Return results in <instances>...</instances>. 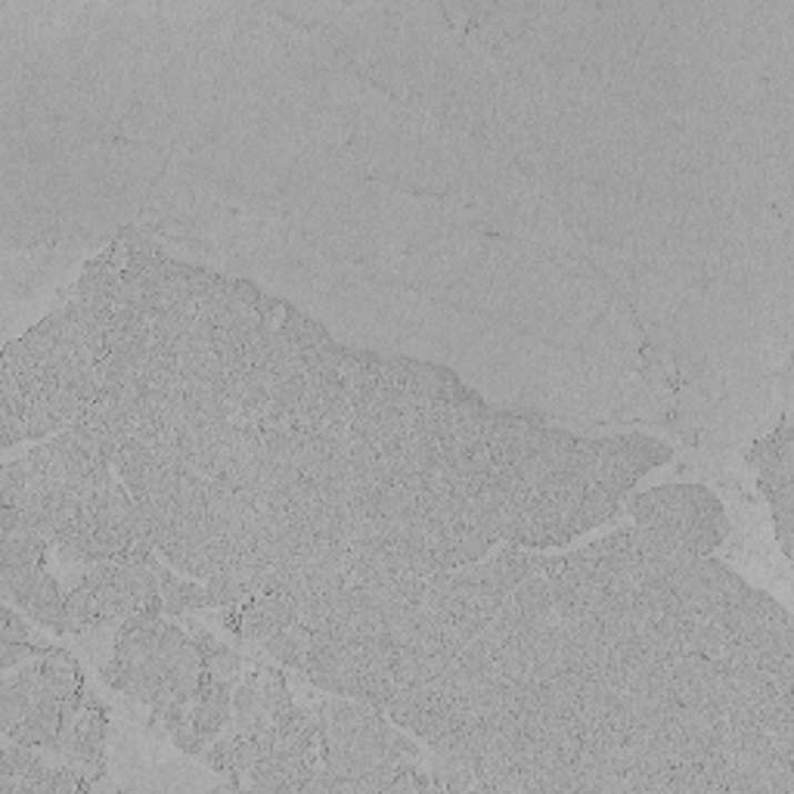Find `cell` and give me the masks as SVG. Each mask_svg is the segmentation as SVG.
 <instances>
[{
  "mask_svg": "<svg viewBox=\"0 0 794 794\" xmlns=\"http://www.w3.org/2000/svg\"><path fill=\"white\" fill-rule=\"evenodd\" d=\"M596 450H600V465L593 481L621 500L636 488V481L643 479L649 469L671 463L674 456V450L664 441L649 435L596 438Z\"/></svg>",
  "mask_w": 794,
  "mask_h": 794,
  "instance_id": "obj_1",
  "label": "cell"
},
{
  "mask_svg": "<svg viewBox=\"0 0 794 794\" xmlns=\"http://www.w3.org/2000/svg\"><path fill=\"white\" fill-rule=\"evenodd\" d=\"M299 621V602L295 596H277V593H258L242 609V636L249 640H268L277 630Z\"/></svg>",
  "mask_w": 794,
  "mask_h": 794,
  "instance_id": "obj_2",
  "label": "cell"
},
{
  "mask_svg": "<svg viewBox=\"0 0 794 794\" xmlns=\"http://www.w3.org/2000/svg\"><path fill=\"white\" fill-rule=\"evenodd\" d=\"M152 569H155V577H159V593H162V605H165V615H187V612H195V609H211V596L209 586L202 581H183L174 574V569H165L155 562L152 555Z\"/></svg>",
  "mask_w": 794,
  "mask_h": 794,
  "instance_id": "obj_3",
  "label": "cell"
},
{
  "mask_svg": "<svg viewBox=\"0 0 794 794\" xmlns=\"http://www.w3.org/2000/svg\"><path fill=\"white\" fill-rule=\"evenodd\" d=\"M512 602L519 605V612L531 621H540V624H550L555 621V605H553V590H550V581L543 577V571H531L522 584L515 586L510 593Z\"/></svg>",
  "mask_w": 794,
  "mask_h": 794,
  "instance_id": "obj_4",
  "label": "cell"
},
{
  "mask_svg": "<svg viewBox=\"0 0 794 794\" xmlns=\"http://www.w3.org/2000/svg\"><path fill=\"white\" fill-rule=\"evenodd\" d=\"M264 649H268V655H273L285 667L304 671V659H308V649H311V630L304 627L301 621H292L289 627L268 636Z\"/></svg>",
  "mask_w": 794,
  "mask_h": 794,
  "instance_id": "obj_5",
  "label": "cell"
},
{
  "mask_svg": "<svg viewBox=\"0 0 794 794\" xmlns=\"http://www.w3.org/2000/svg\"><path fill=\"white\" fill-rule=\"evenodd\" d=\"M621 512H624V500H621V496L605 491L596 481L586 484L584 500H581V522H584L586 531H593L596 525H605V522H615Z\"/></svg>",
  "mask_w": 794,
  "mask_h": 794,
  "instance_id": "obj_6",
  "label": "cell"
},
{
  "mask_svg": "<svg viewBox=\"0 0 794 794\" xmlns=\"http://www.w3.org/2000/svg\"><path fill=\"white\" fill-rule=\"evenodd\" d=\"M280 330H283L285 335H289V339H292V342L301 348V351H308V348L330 342V332L323 330L316 320L299 314V311H292V308H285V316L280 320Z\"/></svg>",
  "mask_w": 794,
  "mask_h": 794,
  "instance_id": "obj_7",
  "label": "cell"
},
{
  "mask_svg": "<svg viewBox=\"0 0 794 794\" xmlns=\"http://www.w3.org/2000/svg\"><path fill=\"white\" fill-rule=\"evenodd\" d=\"M22 612L16 605L3 602V643H26L29 640V627L22 621Z\"/></svg>",
  "mask_w": 794,
  "mask_h": 794,
  "instance_id": "obj_8",
  "label": "cell"
},
{
  "mask_svg": "<svg viewBox=\"0 0 794 794\" xmlns=\"http://www.w3.org/2000/svg\"><path fill=\"white\" fill-rule=\"evenodd\" d=\"M38 655H41V649H34V645L3 643L0 645V667H3V671H13L19 661L26 664V661L38 659Z\"/></svg>",
  "mask_w": 794,
  "mask_h": 794,
  "instance_id": "obj_9",
  "label": "cell"
}]
</instances>
